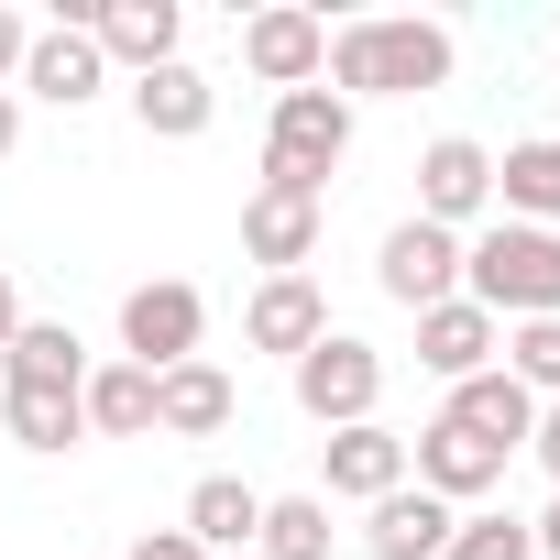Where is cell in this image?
Returning a JSON list of instances; mask_svg holds the SVG:
<instances>
[{
	"mask_svg": "<svg viewBox=\"0 0 560 560\" xmlns=\"http://www.w3.org/2000/svg\"><path fill=\"white\" fill-rule=\"evenodd\" d=\"M451 78V23H418V12H374V23H341L330 34V67L319 89L330 100H418Z\"/></svg>",
	"mask_w": 560,
	"mask_h": 560,
	"instance_id": "6da1fadb",
	"label": "cell"
},
{
	"mask_svg": "<svg viewBox=\"0 0 560 560\" xmlns=\"http://www.w3.org/2000/svg\"><path fill=\"white\" fill-rule=\"evenodd\" d=\"M462 298L483 319H560V231H527V220H494L462 242Z\"/></svg>",
	"mask_w": 560,
	"mask_h": 560,
	"instance_id": "7a4b0ae2",
	"label": "cell"
},
{
	"mask_svg": "<svg viewBox=\"0 0 560 560\" xmlns=\"http://www.w3.org/2000/svg\"><path fill=\"white\" fill-rule=\"evenodd\" d=\"M341 154H352V100H330V89H287V100H275L264 187H308V198H330Z\"/></svg>",
	"mask_w": 560,
	"mask_h": 560,
	"instance_id": "3957f363",
	"label": "cell"
},
{
	"mask_svg": "<svg viewBox=\"0 0 560 560\" xmlns=\"http://www.w3.org/2000/svg\"><path fill=\"white\" fill-rule=\"evenodd\" d=\"M287 374H298V407H308L319 429H363V418L385 407V352H374V341H352V330L308 341Z\"/></svg>",
	"mask_w": 560,
	"mask_h": 560,
	"instance_id": "277c9868",
	"label": "cell"
},
{
	"mask_svg": "<svg viewBox=\"0 0 560 560\" xmlns=\"http://www.w3.org/2000/svg\"><path fill=\"white\" fill-rule=\"evenodd\" d=\"M198 330H209V298H198V287H176V275H154V287H132V298H121V363H143V374L198 363Z\"/></svg>",
	"mask_w": 560,
	"mask_h": 560,
	"instance_id": "5b68a950",
	"label": "cell"
},
{
	"mask_svg": "<svg viewBox=\"0 0 560 560\" xmlns=\"http://www.w3.org/2000/svg\"><path fill=\"white\" fill-rule=\"evenodd\" d=\"M56 23H89L100 67H132V78L176 67V34H187V12H176V0H67Z\"/></svg>",
	"mask_w": 560,
	"mask_h": 560,
	"instance_id": "8992f818",
	"label": "cell"
},
{
	"mask_svg": "<svg viewBox=\"0 0 560 560\" xmlns=\"http://www.w3.org/2000/svg\"><path fill=\"white\" fill-rule=\"evenodd\" d=\"M374 287H385L396 308H440V298H462V231H440V220H396L385 253H374Z\"/></svg>",
	"mask_w": 560,
	"mask_h": 560,
	"instance_id": "52a82bcc",
	"label": "cell"
},
{
	"mask_svg": "<svg viewBox=\"0 0 560 560\" xmlns=\"http://www.w3.org/2000/svg\"><path fill=\"white\" fill-rule=\"evenodd\" d=\"M242 67H253L275 100H287V89H319V67H330V23L275 0V12H253V23H242Z\"/></svg>",
	"mask_w": 560,
	"mask_h": 560,
	"instance_id": "ba28073f",
	"label": "cell"
},
{
	"mask_svg": "<svg viewBox=\"0 0 560 560\" xmlns=\"http://www.w3.org/2000/svg\"><path fill=\"white\" fill-rule=\"evenodd\" d=\"M407 483H418V494H440V505H483V494L505 483V451H483L472 429L429 418V429L407 440Z\"/></svg>",
	"mask_w": 560,
	"mask_h": 560,
	"instance_id": "9c48e42d",
	"label": "cell"
},
{
	"mask_svg": "<svg viewBox=\"0 0 560 560\" xmlns=\"http://www.w3.org/2000/svg\"><path fill=\"white\" fill-rule=\"evenodd\" d=\"M319 220H330V198H308V187H253L242 198V253L264 275H298L319 253Z\"/></svg>",
	"mask_w": 560,
	"mask_h": 560,
	"instance_id": "30bf717a",
	"label": "cell"
},
{
	"mask_svg": "<svg viewBox=\"0 0 560 560\" xmlns=\"http://www.w3.org/2000/svg\"><path fill=\"white\" fill-rule=\"evenodd\" d=\"M483 198H494V154H483L472 132H440V143L418 154V220L462 231V220H483Z\"/></svg>",
	"mask_w": 560,
	"mask_h": 560,
	"instance_id": "8fae6325",
	"label": "cell"
},
{
	"mask_svg": "<svg viewBox=\"0 0 560 560\" xmlns=\"http://www.w3.org/2000/svg\"><path fill=\"white\" fill-rule=\"evenodd\" d=\"M418 363L440 385H472V374L505 363V319H483L472 298H440V308H418Z\"/></svg>",
	"mask_w": 560,
	"mask_h": 560,
	"instance_id": "7c38bea8",
	"label": "cell"
},
{
	"mask_svg": "<svg viewBox=\"0 0 560 560\" xmlns=\"http://www.w3.org/2000/svg\"><path fill=\"white\" fill-rule=\"evenodd\" d=\"M23 89H34V100H56V110H89V100L110 89V67H100L89 23H34V45H23Z\"/></svg>",
	"mask_w": 560,
	"mask_h": 560,
	"instance_id": "4fadbf2b",
	"label": "cell"
},
{
	"mask_svg": "<svg viewBox=\"0 0 560 560\" xmlns=\"http://www.w3.org/2000/svg\"><path fill=\"white\" fill-rule=\"evenodd\" d=\"M319 472H330V494H341V505H385V494L407 483V440H396L385 418L330 429V440H319Z\"/></svg>",
	"mask_w": 560,
	"mask_h": 560,
	"instance_id": "5bb4252c",
	"label": "cell"
},
{
	"mask_svg": "<svg viewBox=\"0 0 560 560\" xmlns=\"http://www.w3.org/2000/svg\"><path fill=\"white\" fill-rule=\"evenodd\" d=\"M242 341L298 363L308 341H330V298L308 287V275H264V287H253V308H242Z\"/></svg>",
	"mask_w": 560,
	"mask_h": 560,
	"instance_id": "9a60e30c",
	"label": "cell"
},
{
	"mask_svg": "<svg viewBox=\"0 0 560 560\" xmlns=\"http://www.w3.org/2000/svg\"><path fill=\"white\" fill-rule=\"evenodd\" d=\"M451 527H462V505H440V494H418V483H396L385 505H363V549H374V560H440Z\"/></svg>",
	"mask_w": 560,
	"mask_h": 560,
	"instance_id": "2e32d148",
	"label": "cell"
},
{
	"mask_svg": "<svg viewBox=\"0 0 560 560\" xmlns=\"http://www.w3.org/2000/svg\"><path fill=\"white\" fill-rule=\"evenodd\" d=\"M0 385H34V396H78L89 385V341L67 319H23L12 341H0Z\"/></svg>",
	"mask_w": 560,
	"mask_h": 560,
	"instance_id": "e0dca14e",
	"label": "cell"
},
{
	"mask_svg": "<svg viewBox=\"0 0 560 560\" xmlns=\"http://www.w3.org/2000/svg\"><path fill=\"white\" fill-rule=\"evenodd\" d=\"M132 121L154 132V143H198L209 121H220V89L176 56V67H154V78H132Z\"/></svg>",
	"mask_w": 560,
	"mask_h": 560,
	"instance_id": "ac0fdd59",
	"label": "cell"
},
{
	"mask_svg": "<svg viewBox=\"0 0 560 560\" xmlns=\"http://www.w3.org/2000/svg\"><path fill=\"white\" fill-rule=\"evenodd\" d=\"M451 429H472L483 451H527V429H538V396L494 363V374H472V385H451V407H440Z\"/></svg>",
	"mask_w": 560,
	"mask_h": 560,
	"instance_id": "d6986e66",
	"label": "cell"
},
{
	"mask_svg": "<svg viewBox=\"0 0 560 560\" xmlns=\"http://www.w3.org/2000/svg\"><path fill=\"white\" fill-rule=\"evenodd\" d=\"M176 527H187V538H198L209 560H220V549H231V560H253V527H264V494H253L242 472H198V483H187V516H176Z\"/></svg>",
	"mask_w": 560,
	"mask_h": 560,
	"instance_id": "ffe728a7",
	"label": "cell"
},
{
	"mask_svg": "<svg viewBox=\"0 0 560 560\" xmlns=\"http://www.w3.org/2000/svg\"><path fill=\"white\" fill-rule=\"evenodd\" d=\"M231 407H242V396H231L220 363H176V374H154V429H165V440H220Z\"/></svg>",
	"mask_w": 560,
	"mask_h": 560,
	"instance_id": "44dd1931",
	"label": "cell"
},
{
	"mask_svg": "<svg viewBox=\"0 0 560 560\" xmlns=\"http://www.w3.org/2000/svg\"><path fill=\"white\" fill-rule=\"evenodd\" d=\"M494 198H505V220L549 231V220H560V132H538V143H505V154H494Z\"/></svg>",
	"mask_w": 560,
	"mask_h": 560,
	"instance_id": "7402d4cb",
	"label": "cell"
},
{
	"mask_svg": "<svg viewBox=\"0 0 560 560\" xmlns=\"http://www.w3.org/2000/svg\"><path fill=\"white\" fill-rule=\"evenodd\" d=\"M78 407H89V440H143L154 429V374L143 363H89Z\"/></svg>",
	"mask_w": 560,
	"mask_h": 560,
	"instance_id": "603a6c76",
	"label": "cell"
},
{
	"mask_svg": "<svg viewBox=\"0 0 560 560\" xmlns=\"http://www.w3.org/2000/svg\"><path fill=\"white\" fill-rule=\"evenodd\" d=\"M253 560H330V494H264Z\"/></svg>",
	"mask_w": 560,
	"mask_h": 560,
	"instance_id": "cb8c5ba5",
	"label": "cell"
},
{
	"mask_svg": "<svg viewBox=\"0 0 560 560\" xmlns=\"http://www.w3.org/2000/svg\"><path fill=\"white\" fill-rule=\"evenodd\" d=\"M0 429H12L23 451H45V462H56V451H78V440H89V407H78V396H34V385H0Z\"/></svg>",
	"mask_w": 560,
	"mask_h": 560,
	"instance_id": "d4e9b609",
	"label": "cell"
},
{
	"mask_svg": "<svg viewBox=\"0 0 560 560\" xmlns=\"http://www.w3.org/2000/svg\"><path fill=\"white\" fill-rule=\"evenodd\" d=\"M505 374L549 407V396H560V319H516V330H505Z\"/></svg>",
	"mask_w": 560,
	"mask_h": 560,
	"instance_id": "484cf974",
	"label": "cell"
},
{
	"mask_svg": "<svg viewBox=\"0 0 560 560\" xmlns=\"http://www.w3.org/2000/svg\"><path fill=\"white\" fill-rule=\"evenodd\" d=\"M440 560H538V549H527V516H462Z\"/></svg>",
	"mask_w": 560,
	"mask_h": 560,
	"instance_id": "4316f807",
	"label": "cell"
},
{
	"mask_svg": "<svg viewBox=\"0 0 560 560\" xmlns=\"http://www.w3.org/2000/svg\"><path fill=\"white\" fill-rule=\"evenodd\" d=\"M121 560H209V549H198V538H187V527H154V538H132V549H121Z\"/></svg>",
	"mask_w": 560,
	"mask_h": 560,
	"instance_id": "83f0119b",
	"label": "cell"
},
{
	"mask_svg": "<svg viewBox=\"0 0 560 560\" xmlns=\"http://www.w3.org/2000/svg\"><path fill=\"white\" fill-rule=\"evenodd\" d=\"M527 451H538V472H549V483H560V396H549V407H538V429H527Z\"/></svg>",
	"mask_w": 560,
	"mask_h": 560,
	"instance_id": "f1b7e54d",
	"label": "cell"
},
{
	"mask_svg": "<svg viewBox=\"0 0 560 560\" xmlns=\"http://www.w3.org/2000/svg\"><path fill=\"white\" fill-rule=\"evenodd\" d=\"M23 45H34V23L12 12V0H0V78H23Z\"/></svg>",
	"mask_w": 560,
	"mask_h": 560,
	"instance_id": "f546056e",
	"label": "cell"
},
{
	"mask_svg": "<svg viewBox=\"0 0 560 560\" xmlns=\"http://www.w3.org/2000/svg\"><path fill=\"white\" fill-rule=\"evenodd\" d=\"M527 549H538V560H560V494H549V516H527Z\"/></svg>",
	"mask_w": 560,
	"mask_h": 560,
	"instance_id": "4dcf8cb0",
	"label": "cell"
},
{
	"mask_svg": "<svg viewBox=\"0 0 560 560\" xmlns=\"http://www.w3.org/2000/svg\"><path fill=\"white\" fill-rule=\"evenodd\" d=\"M23 330V287H12V264H0V341Z\"/></svg>",
	"mask_w": 560,
	"mask_h": 560,
	"instance_id": "1f68e13d",
	"label": "cell"
},
{
	"mask_svg": "<svg viewBox=\"0 0 560 560\" xmlns=\"http://www.w3.org/2000/svg\"><path fill=\"white\" fill-rule=\"evenodd\" d=\"M12 143H23V100H12V89H0V154H12Z\"/></svg>",
	"mask_w": 560,
	"mask_h": 560,
	"instance_id": "d6a6232c",
	"label": "cell"
}]
</instances>
